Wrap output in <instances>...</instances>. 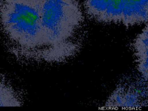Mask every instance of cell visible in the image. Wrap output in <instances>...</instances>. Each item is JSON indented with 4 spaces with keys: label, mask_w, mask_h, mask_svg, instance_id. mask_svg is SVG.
Listing matches in <instances>:
<instances>
[{
    "label": "cell",
    "mask_w": 148,
    "mask_h": 111,
    "mask_svg": "<svg viewBox=\"0 0 148 111\" xmlns=\"http://www.w3.org/2000/svg\"><path fill=\"white\" fill-rule=\"evenodd\" d=\"M3 0H0V8H1V5L3 2Z\"/></svg>",
    "instance_id": "7"
},
{
    "label": "cell",
    "mask_w": 148,
    "mask_h": 111,
    "mask_svg": "<svg viewBox=\"0 0 148 111\" xmlns=\"http://www.w3.org/2000/svg\"><path fill=\"white\" fill-rule=\"evenodd\" d=\"M106 107L148 106V85L140 77L120 84L106 102Z\"/></svg>",
    "instance_id": "4"
},
{
    "label": "cell",
    "mask_w": 148,
    "mask_h": 111,
    "mask_svg": "<svg viewBox=\"0 0 148 111\" xmlns=\"http://www.w3.org/2000/svg\"><path fill=\"white\" fill-rule=\"evenodd\" d=\"M42 0H3L0 29L5 47L23 64L42 63Z\"/></svg>",
    "instance_id": "2"
},
{
    "label": "cell",
    "mask_w": 148,
    "mask_h": 111,
    "mask_svg": "<svg viewBox=\"0 0 148 111\" xmlns=\"http://www.w3.org/2000/svg\"><path fill=\"white\" fill-rule=\"evenodd\" d=\"M86 15L102 24L126 27L148 23V0H83Z\"/></svg>",
    "instance_id": "3"
},
{
    "label": "cell",
    "mask_w": 148,
    "mask_h": 111,
    "mask_svg": "<svg viewBox=\"0 0 148 111\" xmlns=\"http://www.w3.org/2000/svg\"><path fill=\"white\" fill-rule=\"evenodd\" d=\"M131 49L137 71L148 85V23L134 39Z\"/></svg>",
    "instance_id": "5"
},
{
    "label": "cell",
    "mask_w": 148,
    "mask_h": 111,
    "mask_svg": "<svg viewBox=\"0 0 148 111\" xmlns=\"http://www.w3.org/2000/svg\"><path fill=\"white\" fill-rule=\"evenodd\" d=\"M25 93L20 87L6 75L0 73V106H21Z\"/></svg>",
    "instance_id": "6"
},
{
    "label": "cell",
    "mask_w": 148,
    "mask_h": 111,
    "mask_svg": "<svg viewBox=\"0 0 148 111\" xmlns=\"http://www.w3.org/2000/svg\"><path fill=\"white\" fill-rule=\"evenodd\" d=\"M42 63L70 60L81 50L86 36L84 16L77 0H42Z\"/></svg>",
    "instance_id": "1"
}]
</instances>
